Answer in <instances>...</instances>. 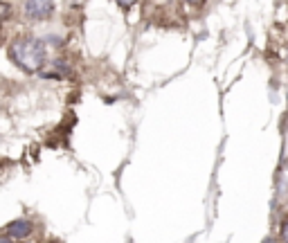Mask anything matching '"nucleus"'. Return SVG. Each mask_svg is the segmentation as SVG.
<instances>
[{"label":"nucleus","mask_w":288,"mask_h":243,"mask_svg":"<svg viewBox=\"0 0 288 243\" xmlns=\"http://www.w3.org/2000/svg\"><path fill=\"white\" fill-rule=\"evenodd\" d=\"M9 59L25 72H39L45 65V45L34 36H20L7 48Z\"/></svg>","instance_id":"f257e3e1"},{"label":"nucleus","mask_w":288,"mask_h":243,"mask_svg":"<svg viewBox=\"0 0 288 243\" xmlns=\"http://www.w3.org/2000/svg\"><path fill=\"white\" fill-rule=\"evenodd\" d=\"M23 12L32 20H48L54 14V3L52 0H25Z\"/></svg>","instance_id":"f03ea898"},{"label":"nucleus","mask_w":288,"mask_h":243,"mask_svg":"<svg viewBox=\"0 0 288 243\" xmlns=\"http://www.w3.org/2000/svg\"><path fill=\"white\" fill-rule=\"evenodd\" d=\"M32 223L29 221H25V219H20V221H14V223H9L7 227H5V232H7L12 239H16V241H20V239H25V236H29L32 234Z\"/></svg>","instance_id":"7ed1b4c3"},{"label":"nucleus","mask_w":288,"mask_h":243,"mask_svg":"<svg viewBox=\"0 0 288 243\" xmlns=\"http://www.w3.org/2000/svg\"><path fill=\"white\" fill-rule=\"evenodd\" d=\"M281 243H288V216L284 219V223H281Z\"/></svg>","instance_id":"20e7f679"},{"label":"nucleus","mask_w":288,"mask_h":243,"mask_svg":"<svg viewBox=\"0 0 288 243\" xmlns=\"http://www.w3.org/2000/svg\"><path fill=\"white\" fill-rule=\"evenodd\" d=\"M135 3H138V0H117V5H119L122 9H131Z\"/></svg>","instance_id":"39448f33"},{"label":"nucleus","mask_w":288,"mask_h":243,"mask_svg":"<svg viewBox=\"0 0 288 243\" xmlns=\"http://www.w3.org/2000/svg\"><path fill=\"white\" fill-rule=\"evenodd\" d=\"M185 3H189V5H203L205 0H185Z\"/></svg>","instance_id":"423d86ee"},{"label":"nucleus","mask_w":288,"mask_h":243,"mask_svg":"<svg viewBox=\"0 0 288 243\" xmlns=\"http://www.w3.org/2000/svg\"><path fill=\"white\" fill-rule=\"evenodd\" d=\"M3 243H12V239H9V236H5V239H3Z\"/></svg>","instance_id":"0eeeda50"}]
</instances>
